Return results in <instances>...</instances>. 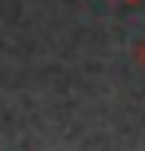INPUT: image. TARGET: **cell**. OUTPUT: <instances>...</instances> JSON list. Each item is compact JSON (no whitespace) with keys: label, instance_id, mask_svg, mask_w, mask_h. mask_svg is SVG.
Masks as SVG:
<instances>
[{"label":"cell","instance_id":"1","mask_svg":"<svg viewBox=\"0 0 145 151\" xmlns=\"http://www.w3.org/2000/svg\"><path fill=\"white\" fill-rule=\"evenodd\" d=\"M136 60H139V63H145V41L136 47Z\"/></svg>","mask_w":145,"mask_h":151},{"label":"cell","instance_id":"2","mask_svg":"<svg viewBox=\"0 0 145 151\" xmlns=\"http://www.w3.org/2000/svg\"><path fill=\"white\" fill-rule=\"evenodd\" d=\"M126 3H139V0H126Z\"/></svg>","mask_w":145,"mask_h":151}]
</instances>
